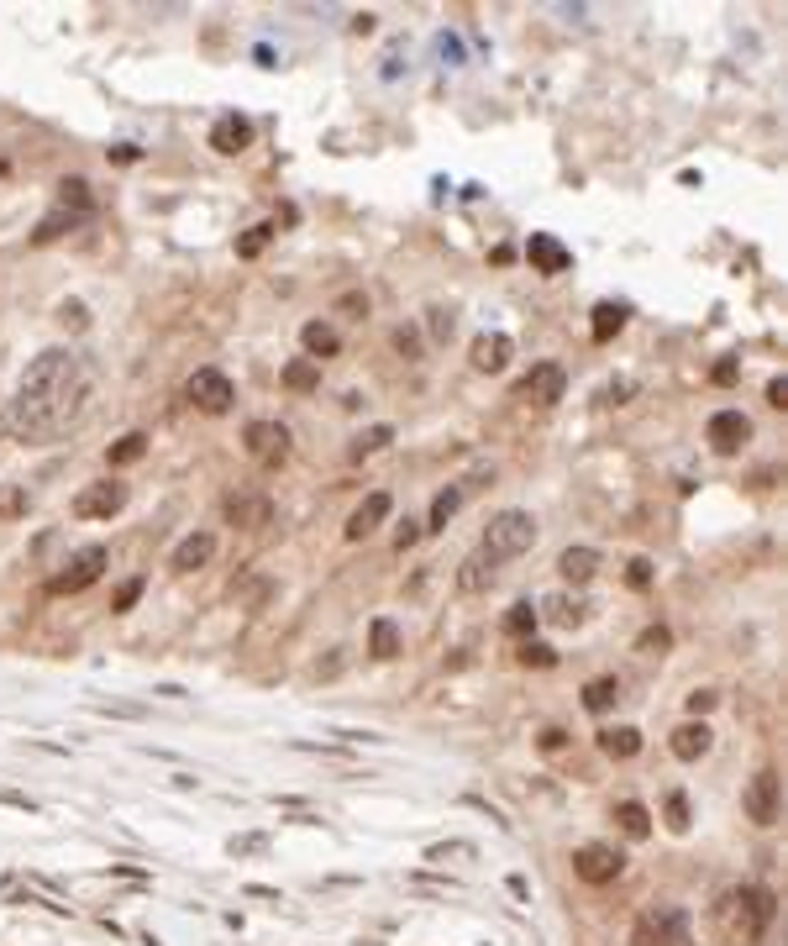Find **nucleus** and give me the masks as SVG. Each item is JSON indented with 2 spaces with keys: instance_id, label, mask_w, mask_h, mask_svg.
I'll return each mask as SVG.
<instances>
[{
  "instance_id": "1",
  "label": "nucleus",
  "mask_w": 788,
  "mask_h": 946,
  "mask_svg": "<svg viewBox=\"0 0 788 946\" xmlns=\"http://www.w3.org/2000/svg\"><path fill=\"white\" fill-rule=\"evenodd\" d=\"M90 400V373H85V358L69 353V347H48L37 353L32 368L16 384V400L5 405L0 416V431L22 436V442H48V436H63V431L79 421Z\"/></svg>"
},
{
  "instance_id": "2",
  "label": "nucleus",
  "mask_w": 788,
  "mask_h": 946,
  "mask_svg": "<svg viewBox=\"0 0 788 946\" xmlns=\"http://www.w3.org/2000/svg\"><path fill=\"white\" fill-rule=\"evenodd\" d=\"M773 915H778V905H773L767 888H730L726 899H720V910H715L720 931H726L736 946H757L762 931L773 925Z\"/></svg>"
},
{
  "instance_id": "3",
  "label": "nucleus",
  "mask_w": 788,
  "mask_h": 946,
  "mask_svg": "<svg viewBox=\"0 0 788 946\" xmlns=\"http://www.w3.org/2000/svg\"><path fill=\"white\" fill-rule=\"evenodd\" d=\"M531 547H536V520H531V510H499V516L484 526V542H479V552H484L494 568L510 563V557H520V552H531Z\"/></svg>"
},
{
  "instance_id": "4",
  "label": "nucleus",
  "mask_w": 788,
  "mask_h": 946,
  "mask_svg": "<svg viewBox=\"0 0 788 946\" xmlns=\"http://www.w3.org/2000/svg\"><path fill=\"white\" fill-rule=\"evenodd\" d=\"M100 574H105V547H79L59 574L48 579V594H79V589H90Z\"/></svg>"
},
{
  "instance_id": "5",
  "label": "nucleus",
  "mask_w": 788,
  "mask_h": 946,
  "mask_svg": "<svg viewBox=\"0 0 788 946\" xmlns=\"http://www.w3.org/2000/svg\"><path fill=\"white\" fill-rule=\"evenodd\" d=\"M184 395H189V405H200V410H211V416H226L232 400H237V390H232V379H226L221 368H195L189 384H184Z\"/></svg>"
},
{
  "instance_id": "6",
  "label": "nucleus",
  "mask_w": 788,
  "mask_h": 946,
  "mask_svg": "<svg viewBox=\"0 0 788 946\" xmlns=\"http://www.w3.org/2000/svg\"><path fill=\"white\" fill-rule=\"evenodd\" d=\"M79 520H111L126 510V484H116V479H100V484H85L79 494H74V505H69Z\"/></svg>"
},
{
  "instance_id": "7",
  "label": "nucleus",
  "mask_w": 788,
  "mask_h": 946,
  "mask_svg": "<svg viewBox=\"0 0 788 946\" xmlns=\"http://www.w3.org/2000/svg\"><path fill=\"white\" fill-rule=\"evenodd\" d=\"M243 447H247V458H252V463L279 468V463L289 458V431L279 427V421H247Z\"/></svg>"
},
{
  "instance_id": "8",
  "label": "nucleus",
  "mask_w": 788,
  "mask_h": 946,
  "mask_svg": "<svg viewBox=\"0 0 788 946\" xmlns=\"http://www.w3.org/2000/svg\"><path fill=\"white\" fill-rule=\"evenodd\" d=\"M741 804H747V821H752V825H778V810H783V794H778V773H773V767H762L757 778L747 784Z\"/></svg>"
},
{
  "instance_id": "9",
  "label": "nucleus",
  "mask_w": 788,
  "mask_h": 946,
  "mask_svg": "<svg viewBox=\"0 0 788 946\" xmlns=\"http://www.w3.org/2000/svg\"><path fill=\"white\" fill-rule=\"evenodd\" d=\"M620 868H626V857L615 852V847H600V841H589V847L573 852V873L583 884H615Z\"/></svg>"
},
{
  "instance_id": "10",
  "label": "nucleus",
  "mask_w": 788,
  "mask_h": 946,
  "mask_svg": "<svg viewBox=\"0 0 788 946\" xmlns=\"http://www.w3.org/2000/svg\"><path fill=\"white\" fill-rule=\"evenodd\" d=\"M563 390H568V373H563L557 363H536L526 379H520L516 395L526 400V405H542V410H546V405H557V400H563Z\"/></svg>"
},
{
  "instance_id": "11",
  "label": "nucleus",
  "mask_w": 788,
  "mask_h": 946,
  "mask_svg": "<svg viewBox=\"0 0 788 946\" xmlns=\"http://www.w3.org/2000/svg\"><path fill=\"white\" fill-rule=\"evenodd\" d=\"M752 436V421L741 416V410H715L710 416V427H704V442L720 453V458H730V453H741V442Z\"/></svg>"
},
{
  "instance_id": "12",
  "label": "nucleus",
  "mask_w": 788,
  "mask_h": 946,
  "mask_svg": "<svg viewBox=\"0 0 788 946\" xmlns=\"http://www.w3.org/2000/svg\"><path fill=\"white\" fill-rule=\"evenodd\" d=\"M631 946H683V915H678V910H652V915H641Z\"/></svg>"
},
{
  "instance_id": "13",
  "label": "nucleus",
  "mask_w": 788,
  "mask_h": 946,
  "mask_svg": "<svg viewBox=\"0 0 788 946\" xmlns=\"http://www.w3.org/2000/svg\"><path fill=\"white\" fill-rule=\"evenodd\" d=\"M526 258H531V269H536V274H568V269H573V253L557 243L552 232H531Z\"/></svg>"
},
{
  "instance_id": "14",
  "label": "nucleus",
  "mask_w": 788,
  "mask_h": 946,
  "mask_svg": "<svg viewBox=\"0 0 788 946\" xmlns=\"http://www.w3.org/2000/svg\"><path fill=\"white\" fill-rule=\"evenodd\" d=\"M389 510H394V500L384 494V489H373V494H368L363 505H358V510L347 516V542H363V537H373V531H379V526L389 520Z\"/></svg>"
},
{
  "instance_id": "15",
  "label": "nucleus",
  "mask_w": 788,
  "mask_h": 946,
  "mask_svg": "<svg viewBox=\"0 0 788 946\" xmlns=\"http://www.w3.org/2000/svg\"><path fill=\"white\" fill-rule=\"evenodd\" d=\"M468 358H473L479 373H499V368L516 358V342L505 332H484V336H473V353H468Z\"/></svg>"
},
{
  "instance_id": "16",
  "label": "nucleus",
  "mask_w": 788,
  "mask_h": 946,
  "mask_svg": "<svg viewBox=\"0 0 788 946\" xmlns=\"http://www.w3.org/2000/svg\"><path fill=\"white\" fill-rule=\"evenodd\" d=\"M211 148L215 153H243V148H252V122L237 116V111H226V116L211 126Z\"/></svg>"
},
{
  "instance_id": "17",
  "label": "nucleus",
  "mask_w": 788,
  "mask_h": 946,
  "mask_svg": "<svg viewBox=\"0 0 788 946\" xmlns=\"http://www.w3.org/2000/svg\"><path fill=\"white\" fill-rule=\"evenodd\" d=\"M211 557H215V537H211V531H189L179 547H174L169 568H179V574H195V568H206Z\"/></svg>"
},
{
  "instance_id": "18",
  "label": "nucleus",
  "mask_w": 788,
  "mask_h": 946,
  "mask_svg": "<svg viewBox=\"0 0 788 946\" xmlns=\"http://www.w3.org/2000/svg\"><path fill=\"white\" fill-rule=\"evenodd\" d=\"M710 741H715V731H710L704 721H689V726H678V731H673V741H667V747H673V758H678V763H699V758L710 752Z\"/></svg>"
},
{
  "instance_id": "19",
  "label": "nucleus",
  "mask_w": 788,
  "mask_h": 946,
  "mask_svg": "<svg viewBox=\"0 0 788 946\" xmlns=\"http://www.w3.org/2000/svg\"><path fill=\"white\" fill-rule=\"evenodd\" d=\"M300 342H305V358H310V363H321V358H332L336 347H342V336H336V326H326V321H305V326H300Z\"/></svg>"
},
{
  "instance_id": "20",
  "label": "nucleus",
  "mask_w": 788,
  "mask_h": 946,
  "mask_svg": "<svg viewBox=\"0 0 788 946\" xmlns=\"http://www.w3.org/2000/svg\"><path fill=\"white\" fill-rule=\"evenodd\" d=\"M557 568H563V579L568 583H589L594 574H600V552L594 547H568L563 557H557Z\"/></svg>"
},
{
  "instance_id": "21",
  "label": "nucleus",
  "mask_w": 788,
  "mask_h": 946,
  "mask_svg": "<svg viewBox=\"0 0 788 946\" xmlns=\"http://www.w3.org/2000/svg\"><path fill=\"white\" fill-rule=\"evenodd\" d=\"M600 752L615 758V763H626V758L641 752V731L637 726H609V731H600Z\"/></svg>"
},
{
  "instance_id": "22",
  "label": "nucleus",
  "mask_w": 788,
  "mask_h": 946,
  "mask_svg": "<svg viewBox=\"0 0 788 946\" xmlns=\"http://www.w3.org/2000/svg\"><path fill=\"white\" fill-rule=\"evenodd\" d=\"M626 316H631V310L620 306V300H600V306H594V321H589V336H594V342H609V336L626 326Z\"/></svg>"
},
{
  "instance_id": "23",
  "label": "nucleus",
  "mask_w": 788,
  "mask_h": 946,
  "mask_svg": "<svg viewBox=\"0 0 788 946\" xmlns=\"http://www.w3.org/2000/svg\"><path fill=\"white\" fill-rule=\"evenodd\" d=\"M615 821H620V831H626L631 841H646V836H652V810L637 804V799H620V804H615Z\"/></svg>"
},
{
  "instance_id": "24",
  "label": "nucleus",
  "mask_w": 788,
  "mask_h": 946,
  "mask_svg": "<svg viewBox=\"0 0 788 946\" xmlns=\"http://www.w3.org/2000/svg\"><path fill=\"white\" fill-rule=\"evenodd\" d=\"M284 390H295V395L321 390V363H310V358H289V363H284Z\"/></svg>"
},
{
  "instance_id": "25",
  "label": "nucleus",
  "mask_w": 788,
  "mask_h": 946,
  "mask_svg": "<svg viewBox=\"0 0 788 946\" xmlns=\"http://www.w3.org/2000/svg\"><path fill=\"white\" fill-rule=\"evenodd\" d=\"M615 700H620V678H594L589 689H583V710L589 715H605V710H615Z\"/></svg>"
},
{
  "instance_id": "26",
  "label": "nucleus",
  "mask_w": 788,
  "mask_h": 946,
  "mask_svg": "<svg viewBox=\"0 0 788 946\" xmlns=\"http://www.w3.org/2000/svg\"><path fill=\"white\" fill-rule=\"evenodd\" d=\"M142 453H148V436H142V431H126L122 442H111L105 463H111V468H132V463H142Z\"/></svg>"
},
{
  "instance_id": "27",
  "label": "nucleus",
  "mask_w": 788,
  "mask_h": 946,
  "mask_svg": "<svg viewBox=\"0 0 788 946\" xmlns=\"http://www.w3.org/2000/svg\"><path fill=\"white\" fill-rule=\"evenodd\" d=\"M368 652H373V657H394V652H399V626H394L389 615H379V620L368 626Z\"/></svg>"
},
{
  "instance_id": "28",
  "label": "nucleus",
  "mask_w": 788,
  "mask_h": 946,
  "mask_svg": "<svg viewBox=\"0 0 788 946\" xmlns=\"http://www.w3.org/2000/svg\"><path fill=\"white\" fill-rule=\"evenodd\" d=\"M59 211L79 216V221L90 216V184L79 179V174H74V179H63V184H59Z\"/></svg>"
},
{
  "instance_id": "29",
  "label": "nucleus",
  "mask_w": 788,
  "mask_h": 946,
  "mask_svg": "<svg viewBox=\"0 0 788 946\" xmlns=\"http://www.w3.org/2000/svg\"><path fill=\"white\" fill-rule=\"evenodd\" d=\"M226 516H232V526H269L273 505L269 500H226Z\"/></svg>"
},
{
  "instance_id": "30",
  "label": "nucleus",
  "mask_w": 788,
  "mask_h": 946,
  "mask_svg": "<svg viewBox=\"0 0 788 946\" xmlns=\"http://www.w3.org/2000/svg\"><path fill=\"white\" fill-rule=\"evenodd\" d=\"M457 583H463L468 594H479V589H489V583H494V563H489L484 552H473V557L463 563V574H457Z\"/></svg>"
},
{
  "instance_id": "31",
  "label": "nucleus",
  "mask_w": 788,
  "mask_h": 946,
  "mask_svg": "<svg viewBox=\"0 0 788 946\" xmlns=\"http://www.w3.org/2000/svg\"><path fill=\"white\" fill-rule=\"evenodd\" d=\"M457 510H463V489L453 484V489H442V494L431 500V526H426V531H442V526H447Z\"/></svg>"
},
{
  "instance_id": "32",
  "label": "nucleus",
  "mask_w": 788,
  "mask_h": 946,
  "mask_svg": "<svg viewBox=\"0 0 788 946\" xmlns=\"http://www.w3.org/2000/svg\"><path fill=\"white\" fill-rule=\"evenodd\" d=\"M79 226V216H69V211H53V216H42L37 221V232H32V243H53V237H63V232H74Z\"/></svg>"
},
{
  "instance_id": "33",
  "label": "nucleus",
  "mask_w": 788,
  "mask_h": 946,
  "mask_svg": "<svg viewBox=\"0 0 788 946\" xmlns=\"http://www.w3.org/2000/svg\"><path fill=\"white\" fill-rule=\"evenodd\" d=\"M505 631H510V637H531V631H536V611H531V600H520V605L505 611Z\"/></svg>"
},
{
  "instance_id": "34",
  "label": "nucleus",
  "mask_w": 788,
  "mask_h": 946,
  "mask_svg": "<svg viewBox=\"0 0 788 946\" xmlns=\"http://www.w3.org/2000/svg\"><path fill=\"white\" fill-rule=\"evenodd\" d=\"M273 226L263 221V226H247L243 237H237V258H263V247H269Z\"/></svg>"
},
{
  "instance_id": "35",
  "label": "nucleus",
  "mask_w": 788,
  "mask_h": 946,
  "mask_svg": "<svg viewBox=\"0 0 788 946\" xmlns=\"http://www.w3.org/2000/svg\"><path fill=\"white\" fill-rule=\"evenodd\" d=\"M27 489L22 484H0V520H16V516H27Z\"/></svg>"
},
{
  "instance_id": "36",
  "label": "nucleus",
  "mask_w": 788,
  "mask_h": 946,
  "mask_svg": "<svg viewBox=\"0 0 788 946\" xmlns=\"http://www.w3.org/2000/svg\"><path fill=\"white\" fill-rule=\"evenodd\" d=\"M394 442V427H368L358 442H353V458H368V453H379V447H389Z\"/></svg>"
},
{
  "instance_id": "37",
  "label": "nucleus",
  "mask_w": 788,
  "mask_h": 946,
  "mask_svg": "<svg viewBox=\"0 0 788 946\" xmlns=\"http://www.w3.org/2000/svg\"><path fill=\"white\" fill-rule=\"evenodd\" d=\"M520 663H526V668H552L557 652H552L546 641H526V647H520Z\"/></svg>"
},
{
  "instance_id": "38",
  "label": "nucleus",
  "mask_w": 788,
  "mask_h": 946,
  "mask_svg": "<svg viewBox=\"0 0 788 946\" xmlns=\"http://www.w3.org/2000/svg\"><path fill=\"white\" fill-rule=\"evenodd\" d=\"M546 615H552L557 626H578V620H583V605H578V600H552Z\"/></svg>"
},
{
  "instance_id": "39",
  "label": "nucleus",
  "mask_w": 788,
  "mask_h": 946,
  "mask_svg": "<svg viewBox=\"0 0 788 946\" xmlns=\"http://www.w3.org/2000/svg\"><path fill=\"white\" fill-rule=\"evenodd\" d=\"M667 825L673 831H689V799L683 794H667Z\"/></svg>"
},
{
  "instance_id": "40",
  "label": "nucleus",
  "mask_w": 788,
  "mask_h": 946,
  "mask_svg": "<svg viewBox=\"0 0 788 946\" xmlns=\"http://www.w3.org/2000/svg\"><path fill=\"white\" fill-rule=\"evenodd\" d=\"M137 600H142V579H126L122 589H116V605H111V611H132Z\"/></svg>"
},
{
  "instance_id": "41",
  "label": "nucleus",
  "mask_w": 788,
  "mask_h": 946,
  "mask_svg": "<svg viewBox=\"0 0 788 946\" xmlns=\"http://www.w3.org/2000/svg\"><path fill=\"white\" fill-rule=\"evenodd\" d=\"M626 579L637 583V589H646V583H652V563H646V557H631V568H626Z\"/></svg>"
},
{
  "instance_id": "42",
  "label": "nucleus",
  "mask_w": 788,
  "mask_h": 946,
  "mask_svg": "<svg viewBox=\"0 0 788 946\" xmlns=\"http://www.w3.org/2000/svg\"><path fill=\"white\" fill-rule=\"evenodd\" d=\"M394 347H399L405 358H416V353H421V336L410 332V326H399V332H394Z\"/></svg>"
},
{
  "instance_id": "43",
  "label": "nucleus",
  "mask_w": 788,
  "mask_h": 946,
  "mask_svg": "<svg viewBox=\"0 0 788 946\" xmlns=\"http://www.w3.org/2000/svg\"><path fill=\"white\" fill-rule=\"evenodd\" d=\"M667 641H673V637H667L663 626H652V631H641V652H663Z\"/></svg>"
},
{
  "instance_id": "44",
  "label": "nucleus",
  "mask_w": 788,
  "mask_h": 946,
  "mask_svg": "<svg viewBox=\"0 0 788 946\" xmlns=\"http://www.w3.org/2000/svg\"><path fill=\"white\" fill-rule=\"evenodd\" d=\"M431 336H436V342L453 336V316H447V310H431Z\"/></svg>"
},
{
  "instance_id": "45",
  "label": "nucleus",
  "mask_w": 788,
  "mask_h": 946,
  "mask_svg": "<svg viewBox=\"0 0 788 946\" xmlns=\"http://www.w3.org/2000/svg\"><path fill=\"white\" fill-rule=\"evenodd\" d=\"M63 321H69V326H90V316H85V306H79V300H63V310H59Z\"/></svg>"
},
{
  "instance_id": "46",
  "label": "nucleus",
  "mask_w": 788,
  "mask_h": 946,
  "mask_svg": "<svg viewBox=\"0 0 788 946\" xmlns=\"http://www.w3.org/2000/svg\"><path fill=\"white\" fill-rule=\"evenodd\" d=\"M767 405H778V410L788 405V379H783V373H778V379L767 384Z\"/></svg>"
},
{
  "instance_id": "47",
  "label": "nucleus",
  "mask_w": 788,
  "mask_h": 946,
  "mask_svg": "<svg viewBox=\"0 0 788 946\" xmlns=\"http://www.w3.org/2000/svg\"><path fill=\"white\" fill-rule=\"evenodd\" d=\"M416 537H421V526H416V520H405V526L394 531V547L405 552V547H410V542H416Z\"/></svg>"
},
{
  "instance_id": "48",
  "label": "nucleus",
  "mask_w": 788,
  "mask_h": 946,
  "mask_svg": "<svg viewBox=\"0 0 788 946\" xmlns=\"http://www.w3.org/2000/svg\"><path fill=\"white\" fill-rule=\"evenodd\" d=\"M710 704H715V694H710V689H694V694H689V710H694V715H704Z\"/></svg>"
},
{
  "instance_id": "49",
  "label": "nucleus",
  "mask_w": 788,
  "mask_h": 946,
  "mask_svg": "<svg viewBox=\"0 0 788 946\" xmlns=\"http://www.w3.org/2000/svg\"><path fill=\"white\" fill-rule=\"evenodd\" d=\"M563 741H568V736L557 731V726H546V731H542V752H557V747H563Z\"/></svg>"
},
{
  "instance_id": "50",
  "label": "nucleus",
  "mask_w": 788,
  "mask_h": 946,
  "mask_svg": "<svg viewBox=\"0 0 788 946\" xmlns=\"http://www.w3.org/2000/svg\"><path fill=\"white\" fill-rule=\"evenodd\" d=\"M336 306H342V310H358V316H368V295H342Z\"/></svg>"
},
{
  "instance_id": "51",
  "label": "nucleus",
  "mask_w": 788,
  "mask_h": 946,
  "mask_svg": "<svg viewBox=\"0 0 788 946\" xmlns=\"http://www.w3.org/2000/svg\"><path fill=\"white\" fill-rule=\"evenodd\" d=\"M730 379H736V358H720L715 363V384H730Z\"/></svg>"
},
{
  "instance_id": "52",
  "label": "nucleus",
  "mask_w": 788,
  "mask_h": 946,
  "mask_svg": "<svg viewBox=\"0 0 788 946\" xmlns=\"http://www.w3.org/2000/svg\"><path fill=\"white\" fill-rule=\"evenodd\" d=\"M626 395H637V384H631V379H615V384H609V400L620 405V400H626Z\"/></svg>"
}]
</instances>
